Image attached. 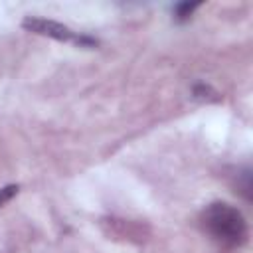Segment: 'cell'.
<instances>
[{"instance_id":"1","label":"cell","mask_w":253,"mask_h":253,"mask_svg":"<svg viewBox=\"0 0 253 253\" xmlns=\"http://www.w3.org/2000/svg\"><path fill=\"white\" fill-rule=\"evenodd\" d=\"M200 225L213 241L225 247H241L249 235L243 213L225 202H213L206 206L200 213Z\"/></svg>"},{"instance_id":"2","label":"cell","mask_w":253,"mask_h":253,"mask_svg":"<svg viewBox=\"0 0 253 253\" xmlns=\"http://www.w3.org/2000/svg\"><path fill=\"white\" fill-rule=\"evenodd\" d=\"M22 28L26 32H30V34L51 38V40H57V42H63V43H73V45H79V47H95L99 43L91 36L79 34V32L71 30L69 26H65L61 22L40 18V16H26L22 20Z\"/></svg>"},{"instance_id":"3","label":"cell","mask_w":253,"mask_h":253,"mask_svg":"<svg viewBox=\"0 0 253 253\" xmlns=\"http://www.w3.org/2000/svg\"><path fill=\"white\" fill-rule=\"evenodd\" d=\"M200 6H202V4H198V2H178V4L174 6V10H172V12H174V20H176V22H188Z\"/></svg>"},{"instance_id":"4","label":"cell","mask_w":253,"mask_h":253,"mask_svg":"<svg viewBox=\"0 0 253 253\" xmlns=\"http://www.w3.org/2000/svg\"><path fill=\"white\" fill-rule=\"evenodd\" d=\"M192 95H194V99H198V101H217V99H219L217 91H213L210 85H204V83L194 85Z\"/></svg>"},{"instance_id":"5","label":"cell","mask_w":253,"mask_h":253,"mask_svg":"<svg viewBox=\"0 0 253 253\" xmlns=\"http://www.w3.org/2000/svg\"><path fill=\"white\" fill-rule=\"evenodd\" d=\"M18 190H20V186H18V184L2 186V188H0V208H2L4 204H8V202L18 194Z\"/></svg>"}]
</instances>
